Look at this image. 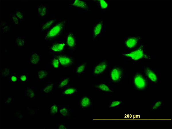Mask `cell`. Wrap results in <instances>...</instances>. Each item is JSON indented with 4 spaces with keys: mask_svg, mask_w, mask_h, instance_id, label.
Masks as SVG:
<instances>
[{
    "mask_svg": "<svg viewBox=\"0 0 172 129\" xmlns=\"http://www.w3.org/2000/svg\"><path fill=\"white\" fill-rule=\"evenodd\" d=\"M121 56L127 61L136 62L154 60V57L146 51L145 45L143 43L132 50L122 52Z\"/></svg>",
    "mask_w": 172,
    "mask_h": 129,
    "instance_id": "6da1fadb",
    "label": "cell"
},
{
    "mask_svg": "<svg viewBox=\"0 0 172 129\" xmlns=\"http://www.w3.org/2000/svg\"><path fill=\"white\" fill-rule=\"evenodd\" d=\"M68 20L62 18L58 20L44 33V39L45 42L51 43L63 36L68 23Z\"/></svg>",
    "mask_w": 172,
    "mask_h": 129,
    "instance_id": "7a4b0ae2",
    "label": "cell"
},
{
    "mask_svg": "<svg viewBox=\"0 0 172 129\" xmlns=\"http://www.w3.org/2000/svg\"><path fill=\"white\" fill-rule=\"evenodd\" d=\"M108 75L109 82L110 84H121L126 76V65L116 64L110 67Z\"/></svg>",
    "mask_w": 172,
    "mask_h": 129,
    "instance_id": "3957f363",
    "label": "cell"
},
{
    "mask_svg": "<svg viewBox=\"0 0 172 129\" xmlns=\"http://www.w3.org/2000/svg\"><path fill=\"white\" fill-rule=\"evenodd\" d=\"M130 81L133 90L139 93H144L150 85L141 71H137L131 76Z\"/></svg>",
    "mask_w": 172,
    "mask_h": 129,
    "instance_id": "277c9868",
    "label": "cell"
},
{
    "mask_svg": "<svg viewBox=\"0 0 172 129\" xmlns=\"http://www.w3.org/2000/svg\"><path fill=\"white\" fill-rule=\"evenodd\" d=\"M141 72L150 85H157L159 82L158 70L147 64L141 65Z\"/></svg>",
    "mask_w": 172,
    "mask_h": 129,
    "instance_id": "5b68a950",
    "label": "cell"
},
{
    "mask_svg": "<svg viewBox=\"0 0 172 129\" xmlns=\"http://www.w3.org/2000/svg\"><path fill=\"white\" fill-rule=\"evenodd\" d=\"M49 57L64 53L67 50L64 39H59L50 43L48 46Z\"/></svg>",
    "mask_w": 172,
    "mask_h": 129,
    "instance_id": "8992f818",
    "label": "cell"
},
{
    "mask_svg": "<svg viewBox=\"0 0 172 129\" xmlns=\"http://www.w3.org/2000/svg\"><path fill=\"white\" fill-rule=\"evenodd\" d=\"M105 20L102 16L99 18L93 25L92 29L91 40L93 41H97L102 36L105 32Z\"/></svg>",
    "mask_w": 172,
    "mask_h": 129,
    "instance_id": "52a82bcc",
    "label": "cell"
},
{
    "mask_svg": "<svg viewBox=\"0 0 172 129\" xmlns=\"http://www.w3.org/2000/svg\"><path fill=\"white\" fill-rule=\"evenodd\" d=\"M67 50L69 53H75L77 49V33L72 31L65 32L63 35Z\"/></svg>",
    "mask_w": 172,
    "mask_h": 129,
    "instance_id": "ba28073f",
    "label": "cell"
},
{
    "mask_svg": "<svg viewBox=\"0 0 172 129\" xmlns=\"http://www.w3.org/2000/svg\"><path fill=\"white\" fill-rule=\"evenodd\" d=\"M109 61L104 59L97 61L94 64L92 72V76L98 77L104 75L110 67Z\"/></svg>",
    "mask_w": 172,
    "mask_h": 129,
    "instance_id": "9c48e42d",
    "label": "cell"
},
{
    "mask_svg": "<svg viewBox=\"0 0 172 129\" xmlns=\"http://www.w3.org/2000/svg\"><path fill=\"white\" fill-rule=\"evenodd\" d=\"M142 37L140 35L127 36L121 41V44L129 51L132 50L141 44Z\"/></svg>",
    "mask_w": 172,
    "mask_h": 129,
    "instance_id": "30bf717a",
    "label": "cell"
},
{
    "mask_svg": "<svg viewBox=\"0 0 172 129\" xmlns=\"http://www.w3.org/2000/svg\"><path fill=\"white\" fill-rule=\"evenodd\" d=\"M53 56L59 60L61 68H72L76 63V58L65 53Z\"/></svg>",
    "mask_w": 172,
    "mask_h": 129,
    "instance_id": "8fae6325",
    "label": "cell"
},
{
    "mask_svg": "<svg viewBox=\"0 0 172 129\" xmlns=\"http://www.w3.org/2000/svg\"><path fill=\"white\" fill-rule=\"evenodd\" d=\"M69 8L76 9L83 12H89L91 10L88 0H71L69 1Z\"/></svg>",
    "mask_w": 172,
    "mask_h": 129,
    "instance_id": "7c38bea8",
    "label": "cell"
},
{
    "mask_svg": "<svg viewBox=\"0 0 172 129\" xmlns=\"http://www.w3.org/2000/svg\"><path fill=\"white\" fill-rule=\"evenodd\" d=\"M78 106L82 109H91L93 108L94 102L92 97L87 94H83L79 98Z\"/></svg>",
    "mask_w": 172,
    "mask_h": 129,
    "instance_id": "4fadbf2b",
    "label": "cell"
},
{
    "mask_svg": "<svg viewBox=\"0 0 172 129\" xmlns=\"http://www.w3.org/2000/svg\"><path fill=\"white\" fill-rule=\"evenodd\" d=\"M93 88L99 93H112L114 92V89L104 80L98 81L91 84Z\"/></svg>",
    "mask_w": 172,
    "mask_h": 129,
    "instance_id": "5bb4252c",
    "label": "cell"
},
{
    "mask_svg": "<svg viewBox=\"0 0 172 129\" xmlns=\"http://www.w3.org/2000/svg\"><path fill=\"white\" fill-rule=\"evenodd\" d=\"M36 12L37 17L42 19L48 16L49 12L48 5L45 3H37Z\"/></svg>",
    "mask_w": 172,
    "mask_h": 129,
    "instance_id": "9a60e30c",
    "label": "cell"
},
{
    "mask_svg": "<svg viewBox=\"0 0 172 129\" xmlns=\"http://www.w3.org/2000/svg\"><path fill=\"white\" fill-rule=\"evenodd\" d=\"M92 1L101 13L110 12V4L109 0H92Z\"/></svg>",
    "mask_w": 172,
    "mask_h": 129,
    "instance_id": "2e32d148",
    "label": "cell"
},
{
    "mask_svg": "<svg viewBox=\"0 0 172 129\" xmlns=\"http://www.w3.org/2000/svg\"><path fill=\"white\" fill-rule=\"evenodd\" d=\"M78 92V89L75 86L70 84L64 89L61 90V97H73Z\"/></svg>",
    "mask_w": 172,
    "mask_h": 129,
    "instance_id": "e0dca14e",
    "label": "cell"
},
{
    "mask_svg": "<svg viewBox=\"0 0 172 129\" xmlns=\"http://www.w3.org/2000/svg\"><path fill=\"white\" fill-rule=\"evenodd\" d=\"M73 112V109L70 107L68 105H59L58 114L60 117L70 118L72 117Z\"/></svg>",
    "mask_w": 172,
    "mask_h": 129,
    "instance_id": "ac0fdd59",
    "label": "cell"
},
{
    "mask_svg": "<svg viewBox=\"0 0 172 129\" xmlns=\"http://www.w3.org/2000/svg\"><path fill=\"white\" fill-rule=\"evenodd\" d=\"M50 71L48 69L38 68L36 71L37 81H46L48 80Z\"/></svg>",
    "mask_w": 172,
    "mask_h": 129,
    "instance_id": "d6986e66",
    "label": "cell"
},
{
    "mask_svg": "<svg viewBox=\"0 0 172 129\" xmlns=\"http://www.w3.org/2000/svg\"><path fill=\"white\" fill-rule=\"evenodd\" d=\"M71 81L69 76H61L55 82L54 87L56 89L62 90L70 85Z\"/></svg>",
    "mask_w": 172,
    "mask_h": 129,
    "instance_id": "ffe728a7",
    "label": "cell"
},
{
    "mask_svg": "<svg viewBox=\"0 0 172 129\" xmlns=\"http://www.w3.org/2000/svg\"><path fill=\"white\" fill-rule=\"evenodd\" d=\"M41 55L40 53L32 52L29 55L28 64L33 66L39 65L41 62Z\"/></svg>",
    "mask_w": 172,
    "mask_h": 129,
    "instance_id": "44dd1931",
    "label": "cell"
},
{
    "mask_svg": "<svg viewBox=\"0 0 172 129\" xmlns=\"http://www.w3.org/2000/svg\"><path fill=\"white\" fill-rule=\"evenodd\" d=\"M58 21L56 16H54L50 19L46 20L40 24V32L41 33H45Z\"/></svg>",
    "mask_w": 172,
    "mask_h": 129,
    "instance_id": "7402d4cb",
    "label": "cell"
},
{
    "mask_svg": "<svg viewBox=\"0 0 172 129\" xmlns=\"http://www.w3.org/2000/svg\"><path fill=\"white\" fill-rule=\"evenodd\" d=\"M36 90L32 87H27L24 90V96L29 101H34L37 98Z\"/></svg>",
    "mask_w": 172,
    "mask_h": 129,
    "instance_id": "603a6c76",
    "label": "cell"
},
{
    "mask_svg": "<svg viewBox=\"0 0 172 129\" xmlns=\"http://www.w3.org/2000/svg\"><path fill=\"white\" fill-rule=\"evenodd\" d=\"M88 66L87 62L83 61L75 67L74 70L75 73L78 76H81L87 69Z\"/></svg>",
    "mask_w": 172,
    "mask_h": 129,
    "instance_id": "cb8c5ba5",
    "label": "cell"
},
{
    "mask_svg": "<svg viewBox=\"0 0 172 129\" xmlns=\"http://www.w3.org/2000/svg\"><path fill=\"white\" fill-rule=\"evenodd\" d=\"M163 100L160 99L154 101L153 103L149 106V111L150 113L158 112L159 110L162 108Z\"/></svg>",
    "mask_w": 172,
    "mask_h": 129,
    "instance_id": "d4e9b609",
    "label": "cell"
},
{
    "mask_svg": "<svg viewBox=\"0 0 172 129\" xmlns=\"http://www.w3.org/2000/svg\"><path fill=\"white\" fill-rule=\"evenodd\" d=\"M55 81L50 80L42 87L40 90L41 92L45 94H49L53 93V90L55 86Z\"/></svg>",
    "mask_w": 172,
    "mask_h": 129,
    "instance_id": "484cf974",
    "label": "cell"
},
{
    "mask_svg": "<svg viewBox=\"0 0 172 129\" xmlns=\"http://www.w3.org/2000/svg\"><path fill=\"white\" fill-rule=\"evenodd\" d=\"M123 101L117 99L109 100L108 107L110 109H121Z\"/></svg>",
    "mask_w": 172,
    "mask_h": 129,
    "instance_id": "4316f807",
    "label": "cell"
},
{
    "mask_svg": "<svg viewBox=\"0 0 172 129\" xmlns=\"http://www.w3.org/2000/svg\"><path fill=\"white\" fill-rule=\"evenodd\" d=\"M59 105L57 103H52L49 105L48 112L52 117L55 118L58 114Z\"/></svg>",
    "mask_w": 172,
    "mask_h": 129,
    "instance_id": "83f0119b",
    "label": "cell"
},
{
    "mask_svg": "<svg viewBox=\"0 0 172 129\" xmlns=\"http://www.w3.org/2000/svg\"><path fill=\"white\" fill-rule=\"evenodd\" d=\"M0 30L2 34L10 32L12 30L11 26L5 20H0Z\"/></svg>",
    "mask_w": 172,
    "mask_h": 129,
    "instance_id": "f1b7e54d",
    "label": "cell"
},
{
    "mask_svg": "<svg viewBox=\"0 0 172 129\" xmlns=\"http://www.w3.org/2000/svg\"><path fill=\"white\" fill-rule=\"evenodd\" d=\"M50 57L48 63V67L52 69L61 68L60 64L58 59L54 56Z\"/></svg>",
    "mask_w": 172,
    "mask_h": 129,
    "instance_id": "f546056e",
    "label": "cell"
},
{
    "mask_svg": "<svg viewBox=\"0 0 172 129\" xmlns=\"http://www.w3.org/2000/svg\"><path fill=\"white\" fill-rule=\"evenodd\" d=\"M12 70L9 68L7 64L5 65L3 67L0 68V77L2 79L8 78L9 75L12 73Z\"/></svg>",
    "mask_w": 172,
    "mask_h": 129,
    "instance_id": "4dcf8cb0",
    "label": "cell"
},
{
    "mask_svg": "<svg viewBox=\"0 0 172 129\" xmlns=\"http://www.w3.org/2000/svg\"><path fill=\"white\" fill-rule=\"evenodd\" d=\"M18 76V82L21 85L28 84L29 81V73L25 72L21 73Z\"/></svg>",
    "mask_w": 172,
    "mask_h": 129,
    "instance_id": "1f68e13d",
    "label": "cell"
},
{
    "mask_svg": "<svg viewBox=\"0 0 172 129\" xmlns=\"http://www.w3.org/2000/svg\"><path fill=\"white\" fill-rule=\"evenodd\" d=\"M14 43L17 47L22 48L24 47L25 45V37L20 36H17L15 39Z\"/></svg>",
    "mask_w": 172,
    "mask_h": 129,
    "instance_id": "d6a6232c",
    "label": "cell"
},
{
    "mask_svg": "<svg viewBox=\"0 0 172 129\" xmlns=\"http://www.w3.org/2000/svg\"><path fill=\"white\" fill-rule=\"evenodd\" d=\"M26 105L28 106L26 108V109L28 111V114L32 117H35L37 115L38 109L35 108L32 104H28L27 103Z\"/></svg>",
    "mask_w": 172,
    "mask_h": 129,
    "instance_id": "836d02e7",
    "label": "cell"
},
{
    "mask_svg": "<svg viewBox=\"0 0 172 129\" xmlns=\"http://www.w3.org/2000/svg\"><path fill=\"white\" fill-rule=\"evenodd\" d=\"M9 19L14 26L20 27L21 21L17 17L13 12L10 14Z\"/></svg>",
    "mask_w": 172,
    "mask_h": 129,
    "instance_id": "e575fe53",
    "label": "cell"
},
{
    "mask_svg": "<svg viewBox=\"0 0 172 129\" xmlns=\"http://www.w3.org/2000/svg\"><path fill=\"white\" fill-rule=\"evenodd\" d=\"M13 12L17 17L21 21L24 20L25 19V13L20 8H16Z\"/></svg>",
    "mask_w": 172,
    "mask_h": 129,
    "instance_id": "d590c367",
    "label": "cell"
},
{
    "mask_svg": "<svg viewBox=\"0 0 172 129\" xmlns=\"http://www.w3.org/2000/svg\"><path fill=\"white\" fill-rule=\"evenodd\" d=\"M8 79L11 84H17L18 82V76L16 72L12 73L9 76Z\"/></svg>",
    "mask_w": 172,
    "mask_h": 129,
    "instance_id": "8d00e7d4",
    "label": "cell"
},
{
    "mask_svg": "<svg viewBox=\"0 0 172 129\" xmlns=\"http://www.w3.org/2000/svg\"><path fill=\"white\" fill-rule=\"evenodd\" d=\"M13 116L15 117L19 121H22L25 119L24 114L19 110H17L14 111Z\"/></svg>",
    "mask_w": 172,
    "mask_h": 129,
    "instance_id": "74e56055",
    "label": "cell"
},
{
    "mask_svg": "<svg viewBox=\"0 0 172 129\" xmlns=\"http://www.w3.org/2000/svg\"><path fill=\"white\" fill-rule=\"evenodd\" d=\"M13 96H6L4 98V105H11L13 101Z\"/></svg>",
    "mask_w": 172,
    "mask_h": 129,
    "instance_id": "f35d334b",
    "label": "cell"
},
{
    "mask_svg": "<svg viewBox=\"0 0 172 129\" xmlns=\"http://www.w3.org/2000/svg\"><path fill=\"white\" fill-rule=\"evenodd\" d=\"M56 128L59 129H67L69 128V127L68 125L62 121L56 125Z\"/></svg>",
    "mask_w": 172,
    "mask_h": 129,
    "instance_id": "ab89813d",
    "label": "cell"
}]
</instances>
